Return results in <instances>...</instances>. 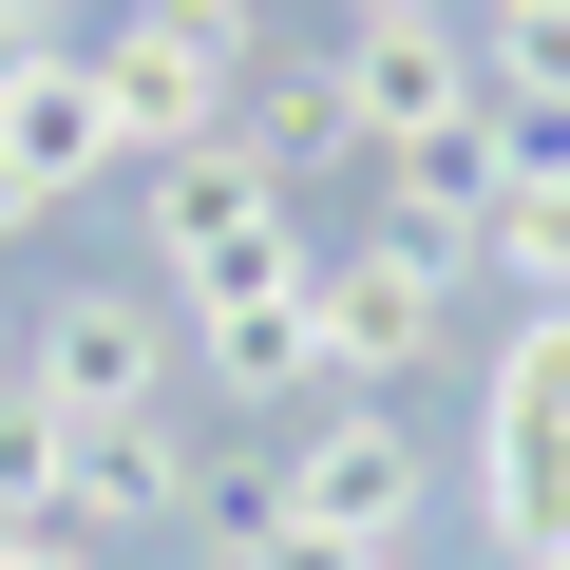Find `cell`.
Masks as SVG:
<instances>
[{
  "instance_id": "1",
  "label": "cell",
  "mask_w": 570,
  "mask_h": 570,
  "mask_svg": "<svg viewBox=\"0 0 570 570\" xmlns=\"http://www.w3.org/2000/svg\"><path fill=\"white\" fill-rule=\"evenodd\" d=\"M96 96L134 115V171L190 153V134H247V77H266V0H115V20L77 39Z\"/></svg>"
},
{
  "instance_id": "2",
  "label": "cell",
  "mask_w": 570,
  "mask_h": 570,
  "mask_svg": "<svg viewBox=\"0 0 570 570\" xmlns=\"http://www.w3.org/2000/svg\"><path fill=\"white\" fill-rule=\"evenodd\" d=\"M171 324H190V381H209L228 419H305V400H343V381H324V247H266V266L171 285Z\"/></svg>"
},
{
  "instance_id": "3",
  "label": "cell",
  "mask_w": 570,
  "mask_h": 570,
  "mask_svg": "<svg viewBox=\"0 0 570 570\" xmlns=\"http://www.w3.org/2000/svg\"><path fill=\"white\" fill-rule=\"evenodd\" d=\"M171 381H190V324H171V285H134V266L58 285V305L20 324V400H58V419H153Z\"/></svg>"
},
{
  "instance_id": "4",
  "label": "cell",
  "mask_w": 570,
  "mask_h": 570,
  "mask_svg": "<svg viewBox=\"0 0 570 570\" xmlns=\"http://www.w3.org/2000/svg\"><path fill=\"white\" fill-rule=\"evenodd\" d=\"M456 247H419V228H362V247H324V381L343 400H400V381H438V343H456Z\"/></svg>"
},
{
  "instance_id": "5",
  "label": "cell",
  "mask_w": 570,
  "mask_h": 570,
  "mask_svg": "<svg viewBox=\"0 0 570 570\" xmlns=\"http://www.w3.org/2000/svg\"><path fill=\"white\" fill-rule=\"evenodd\" d=\"M266 438H285V513H305V532L419 551V513H438V438H419L400 400H305V419H266Z\"/></svg>"
},
{
  "instance_id": "6",
  "label": "cell",
  "mask_w": 570,
  "mask_h": 570,
  "mask_svg": "<svg viewBox=\"0 0 570 570\" xmlns=\"http://www.w3.org/2000/svg\"><path fill=\"white\" fill-rule=\"evenodd\" d=\"M266 247H305V228H285V171H266L247 134H190V153H153V171H134V266H153V285L266 266Z\"/></svg>"
},
{
  "instance_id": "7",
  "label": "cell",
  "mask_w": 570,
  "mask_h": 570,
  "mask_svg": "<svg viewBox=\"0 0 570 570\" xmlns=\"http://www.w3.org/2000/svg\"><path fill=\"white\" fill-rule=\"evenodd\" d=\"M324 77H343V115H362V153H419V134H456V115H494V77H475V20H456V0H362Z\"/></svg>"
},
{
  "instance_id": "8",
  "label": "cell",
  "mask_w": 570,
  "mask_h": 570,
  "mask_svg": "<svg viewBox=\"0 0 570 570\" xmlns=\"http://www.w3.org/2000/svg\"><path fill=\"white\" fill-rule=\"evenodd\" d=\"M58 513L115 532V551L171 532V513H190V419H171V400H153V419H58Z\"/></svg>"
},
{
  "instance_id": "9",
  "label": "cell",
  "mask_w": 570,
  "mask_h": 570,
  "mask_svg": "<svg viewBox=\"0 0 570 570\" xmlns=\"http://www.w3.org/2000/svg\"><path fill=\"white\" fill-rule=\"evenodd\" d=\"M456 513H475V551H494V570H551V551H570V419H494V400H475Z\"/></svg>"
},
{
  "instance_id": "10",
  "label": "cell",
  "mask_w": 570,
  "mask_h": 570,
  "mask_svg": "<svg viewBox=\"0 0 570 570\" xmlns=\"http://www.w3.org/2000/svg\"><path fill=\"white\" fill-rule=\"evenodd\" d=\"M494 190H513V153H494V115H456V134H419V153H381V228H419V247H456V266H475V228H494Z\"/></svg>"
},
{
  "instance_id": "11",
  "label": "cell",
  "mask_w": 570,
  "mask_h": 570,
  "mask_svg": "<svg viewBox=\"0 0 570 570\" xmlns=\"http://www.w3.org/2000/svg\"><path fill=\"white\" fill-rule=\"evenodd\" d=\"M247 153H266L285 190H305V171H343V153H362L343 77H324V58H266V77H247Z\"/></svg>"
},
{
  "instance_id": "12",
  "label": "cell",
  "mask_w": 570,
  "mask_h": 570,
  "mask_svg": "<svg viewBox=\"0 0 570 570\" xmlns=\"http://www.w3.org/2000/svg\"><path fill=\"white\" fill-rule=\"evenodd\" d=\"M475 285H513V305H570V171H513V190H494Z\"/></svg>"
},
{
  "instance_id": "13",
  "label": "cell",
  "mask_w": 570,
  "mask_h": 570,
  "mask_svg": "<svg viewBox=\"0 0 570 570\" xmlns=\"http://www.w3.org/2000/svg\"><path fill=\"white\" fill-rule=\"evenodd\" d=\"M475 400H494V419H570V305H513V343H494Z\"/></svg>"
},
{
  "instance_id": "14",
  "label": "cell",
  "mask_w": 570,
  "mask_h": 570,
  "mask_svg": "<svg viewBox=\"0 0 570 570\" xmlns=\"http://www.w3.org/2000/svg\"><path fill=\"white\" fill-rule=\"evenodd\" d=\"M475 77H494V96H570V0H513V20H475Z\"/></svg>"
},
{
  "instance_id": "15",
  "label": "cell",
  "mask_w": 570,
  "mask_h": 570,
  "mask_svg": "<svg viewBox=\"0 0 570 570\" xmlns=\"http://www.w3.org/2000/svg\"><path fill=\"white\" fill-rule=\"evenodd\" d=\"M20 513H58V400L0 381V532H20Z\"/></svg>"
},
{
  "instance_id": "16",
  "label": "cell",
  "mask_w": 570,
  "mask_h": 570,
  "mask_svg": "<svg viewBox=\"0 0 570 570\" xmlns=\"http://www.w3.org/2000/svg\"><path fill=\"white\" fill-rule=\"evenodd\" d=\"M0 570H134L115 532H77V513H20V532H0Z\"/></svg>"
},
{
  "instance_id": "17",
  "label": "cell",
  "mask_w": 570,
  "mask_h": 570,
  "mask_svg": "<svg viewBox=\"0 0 570 570\" xmlns=\"http://www.w3.org/2000/svg\"><path fill=\"white\" fill-rule=\"evenodd\" d=\"M96 20H77V0H0V77H39V58H77Z\"/></svg>"
},
{
  "instance_id": "18",
  "label": "cell",
  "mask_w": 570,
  "mask_h": 570,
  "mask_svg": "<svg viewBox=\"0 0 570 570\" xmlns=\"http://www.w3.org/2000/svg\"><path fill=\"white\" fill-rule=\"evenodd\" d=\"M228 570H400V551H362V532H305V513H285L266 551H228Z\"/></svg>"
},
{
  "instance_id": "19",
  "label": "cell",
  "mask_w": 570,
  "mask_h": 570,
  "mask_svg": "<svg viewBox=\"0 0 570 570\" xmlns=\"http://www.w3.org/2000/svg\"><path fill=\"white\" fill-rule=\"evenodd\" d=\"M20 324H39V305H20V285H0V381H20Z\"/></svg>"
}]
</instances>
